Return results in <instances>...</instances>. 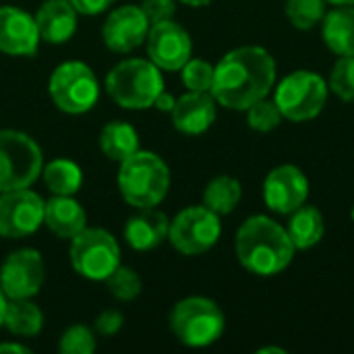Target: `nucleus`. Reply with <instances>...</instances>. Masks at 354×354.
Masks as SVG:
<instances>
[{
    "label": "nucleus",
    "mask_w": 354,
    "mask_h": 354,
    "mask_svg": "<svg viewBox=\"0 0 354 354\" xmlns=\"http://www.w3.org/2000/svg\"><path fill=\"white\" fill-rule=\"evenodd\" d=\"M278 66L261 46H241L226 52L214 66L212 95L218 106L245 112L257 100L268 97L276 85Z\"/></svg>",
    "instance_id": "1"
},
{
    "label": "nucleus",
    "mask_w": 354,
    "mask_h": 354,
    "mask_svg": "<svg viewBox=\"0 0 354 354\" xmlns=\"http://www.w3.org/2000/svg\"><path fill=\"white\" fill-rule=\"evenodd\" d=\"M295 245L286 226L270 216L247 218L234 236V253L239 263L255 276H276L284 272L295 259Z\"/></svg>",
    "instance_id": "2"
},
{
    "label": "nucleus",
    "mask_w": 354,
    "mask_h": 354,
    "mask_svg": "<svg viewBox=\"0 0 354 354\" xmlns=\"http://www.w3.org/2000/svg\"><path fill=\"white\" fill-rule=\"evenodd\" d=\"M116 180L122 199L131 207H158L170 191V168L158 153L137 149L118 164Z\"/></svg>",
    "instance_id": "3"
},
{
    "label": "nucleus",
    "mask_w": 354,
    "mask_h": 354,
    "mask_svg": "<svg viewBox=\"0 0 354 354\" xmlns=\"http://www.w3.org/2000/svg\"><path fill=\"white\" fill-rule=\"evenodd\" d=\"M106 91L124 110L153 108L156 97L164 91L162 68L149 58L120 60L106 75Z\"/></svg>",
    "instance_id": "4"
},
{
    "label": "nucleus",
    "mask_w": 354,
    "mask_h": 354,
    "mask_svg": "<svg viewBox=\"0 0 354 354\" xmlns=\"http://www.w3.org/2000/svg\"><path fill=\"white\" fill-rule=\"evenodd\" d=\"M168 324L180 344L189 348H205L222 338L226 315L220 305L207 297H187L172 307Z\"/></svg>",
    "instance_id": "5"
},
{
    "label": "nucleus",
    "mask_w": 354,
    "mask_h": 354,
    "mask_svg": "<svg viewBox=\"0 0 354 354\" xmlns=\"http://www.w3.org/2000/svg\"><path fill=\"white\" fill-rule=\"evenodd\" d=\"M44 168L41 147L33 137L15 129H0V193L27 189Z\"/></svg>",
    "instance_id": "6"
},
{
    "label": "nucleus",
    "mask_w": 354,
    "mask_h": 354,
    "mask_svg": "<svg viewBox=\"0 0 354 354\" xmlns=\"http://www.w3.org/2000/svg\"><path fill=\"white\" fill-rule=\"evenodd\" d=\"M48 93L54 106L64 114H85L100 100V83L89 64L66 60L58 64L48 81Z\"/></svg>",
    "instance_id": "7"
},
{
    "label": "nucleus",
    "mask_w": 354,
    "mask_h": 354,
    "mask_svg": "<svg viewBox=\"0 0 354 354\" xmlns=\"http://www.w3.org/2000/svg\"><path fill=\"white\" fill-rule=\"evenodd\" d=\"M328 81L313 71H295L286 75L274 91V102L278 104L284 118L292 122H305L317 118L328 102Z\"/></svg>",
    "instance_id": "8"
},
{
    "label": "nucleus",
    "mask_w": 354,
    "mask_h": 354,
    "mask_svg": "<svg viewBox=\"0 0 354 354\" xmlns=\"http://www.w3.org/2000/svg\"><path fill=\"white\" fill-rule=\"evenodd\" d=\"M68 257L79 276L91 282H106V278L120 266V247L108 230L83 228L71 239Z\"/></svg>",
    "instance_id": "9"
},
{
    "label": "nucleus",
    "mask_w": 354,
    "mask_h": 354,
    "mask_svg": "<svg viewBox=\"0 0 354 354\" xmlns=\"http://www.w3.org/2000/svg\"><path fill=\"white\" fill-rule=\"evenodd\" d=\"M222 236L220 216L205 205H191L170 220L168 241L187 257H197L216 247Z\"/></svg>",
    "instance_id": "10"
},
{
    "label": "nucleus",
    "mask_w": 354,
    "mask_h": 354,
    "mask_svg": "<svg viewBox=\"0 0 354 354\" xmlns=\"http://www.w3.org/2000/svg\"><path fill=\"white\" fill-rule=\"evenodd\" d=\"M44 199L27 189L0 193V236L27 239L44 226Z\"/></svg>",
    "instance_id": "11"
},
{
    "label": "nucleus",
    "mask_w": 354,
    "mask_h": 354,
    "mask_svg": "<svg viewBox=\"0 0 354 354\" xmlns=\"http://www.w3.org/2000/svg\"><path fill=\"white\" fill-rule=\"evenodd\" d=\"M46 280V263L35 249H17L0 266V288L8 301L33 299Z\"/></svg>",
    "instance_id": "12"
},
{
    "label": "nucleus",
    "mask_w": 354,
    "mask_h": 354,
    "mask_svg": "<svg viewBox=\"0 0 354 354\" xmlns=\"http://www.w3.org/2000/svg\"><path fill=\"white\" fill-rule=\"evenodd\" d=\"M145 48L149 60L162 71H180L193 56V39L189 31L174 19L149 25Z\"/></svg>",
    "instance_id": "13"
},
{
    "label": "nucleus",
    "mask_w": 354,
    "mask_h": 354,
    "mask_svg": "<svg viewBox=\"0 0 354 354\" xmlns=\"http://www.w3.org/2000/svg\"><path fill=\"white\" fill-rule=\"evenodd\" d=\"M309 199V178L295 164H282L268 172L263 180V201L270 212L290 216Z\"/></svg>",
    "instance_id": "14"
},
{
    "label": "nucleus",
    "mask_w": 354,
    "mask_h": 354,
    "mask_svg": "<svg viewBox=\"0 0 354 354\" xmlns=\"http://www.w3.org/2000/svg\"><path fill=\"white\" fill-rule=\"evenodd\" d=\"M149 33V21L143 15L141 6L137 4H124L106 17L102 25V39L108 50L116 54H127L145 44V37Z\"/></svg>",
    "instance_id": "15"
},
{
    "label": "nucleus",
    "mask_w": 354,
    "mask_h": 354,
    "mask_svg": "<svg viewBox=\"0 0 354 354\" xmlns=\"http://www.w3.org/2000/svg\"><path fill=\"white\" fill-rule=\"evenodd\" d=\"M35 17L19 6H0V52L8 56H35L39 50Z\"/></svg>",
    "instance_id": "16"
},
{
    "label": "nucleus",
    "mask_w": 354,
    "mask_h": 354,
    "mask_svg": "<svg viewBox=\"0 0 354 354\" xmlns=\"http://www.w3.org/2000/svg\"><path fill=\"white\" fill-rule=\"evenodd\" d=\"M172 124L183 135L205 133L218 116V102L212 91H187L176 97L172 108Z\"/></svg>",
    "instance_id": "17"
},
{
    "label": "nucleus",
    "mask_w": 354,
    "mask_h": 354,
    "mask_svg": "<svg viewBox=\"0 0 354 354\" xmlns=\"http://www.w3.org/2000/svg\"><path fill=\"white\" fill-rule=\"evenodd\" d=\"M79 12L71 0H44L35 12V25L41 41L60 46L66 44L77 31Z\"/></svg>",
    "instance_id": "18"
},
{
    "label": "nucleus",
    "mask_w": 354,
    "mask_h": 354,
    "mask_svg": "<svg viewBox=\"0 0 354 354\" xmlns=\"http://www.w3.org/2000/svg\"><path fill=\"white\" fill-rule=\"evenodd\" d=\"M44 226L54 236L71 241L87 228V212L75 195H52L44 203Z\"/></svg>",
    "instance_id": "19"
},
{
    "label": "nucleus",
    "mask_w": 354,
    "mask_h": 354,
    "mask_svg": "<svg viewBox=\"0 0 354 354\" xmlns=\"http://www.w3.org/2000/svg\"><path fill=\"white\" fill-rule=\"evenodd\" d=\"M168 230L170 218L156 207H145L127 220L124 241L135 251H151L168 239Z\"/></svg>",
    "instance_id": "20"
},
{
    "label": "nucleus",
    "mask_w": 354,
    "mask_h": 354,
    "mask_svg": "<svg viewBox=\"0 0 354 354\" xmlns=\"http://www.w3.org/2000/svg\"><path fill=\"white\" fill-rule=\"evenodd\" d=\"M324 44L336 56H354V6H336L322 19Z\"/></svg>",
    "instance_id": "21"
},
{
    "label": "nucleus",
    "mask_w": 354,
    "mask_h": 354,
    "mask_svg": "<svg viewBox=\"0 0 354 354\" xmlns=\"http://www.w3.org/2000/svg\"><path fill=\"white\" fill-rule=\"evenodd\" d=\"M286 232L297 251L313 249L315 245L322 243V239L326 234V218L315 205L305 203L290 214Z\"/></svg>",
    "instance_id": "22"
},
{
    "label": "nucleus",
    "mask_w": 354,
    "mask_h": 354,
    "mask_svg": "<svg viewBox=\"0 0 354 354\" xmlns=\"http://www.w3.org/2000/svg\"><path fill=\"white\" fill-rule=\"evenodd\" d=\"M100 149L110 162L120 164L139 149V135L133 124L124 120H112L100 133Z\"/></svg>",
    "instance_id": "23"
},
{
    "label": "nucleus",
    "mask_w": 354,
    "mask_h": 354,
    "mask_svg": "<svg viewBox=\"0 0 354 354\" xmlns=\"http://www.w3.org/2000/svg\"><path fill=\"white\" fill-rule=\"evenodd\" d=\"M2 326L12 336L33 338L44 330V313L31 299H15L6 303Z\"/></svg>",
    "instance_id": "24"
},
{
    "label": "nucleus",
    "mask_w": 354,
    "mask_h": 354,
    "mask_svg": "<svg viewBox=\"0 0 354 354\" xmlns=\"http://www.w3.org/2000/svg\"><path fill=\"white\" fill-rule=\"evenodd\" d=\"M41 178L52 195H77L83 185V170L68 158H56L44 164Z\"/></svg>",
    "instance_id": "25"
},
{
    "label": "nucleus",
    "mask_w": 354,
    "mask_h": 354,
    "mask_svg": "<svg viewBox=\"0 0 354 354\" xmlns=\"http://www.w3.org/2000/svg\"><path fill=\"white\" fill-rule=\"evenodd\" d=\"M243 199V185L228 174L212 178L203 189V205L218 216H228Z\"/></svg>",
    "instance_id": "26"
},
{
    "label": "nucleus",
    "mask_w": 354,
    "mask_h": 354,
    "mask_svg": "<svg viewBox=\"0 0 354 354\" xmlns=\"http://www.w3.org/2000/svg\"><path fill=\"white\" fill-rule=\"evenodd\" d=\"M326 0H286L284 2V15L290 21L292 27L307 31L322 23L326 17Z\"/></svg>",
    "instance_id": "27"
},
{
    "label": "nucleus",
    "mask_w": 354,
    "mask_h": 354,
    "mask_svg": "<svg viewBox=\"0 0 354 354\" xmlns=\"http://www.w3.org/2000/svg\"><path fill=\"white\" fill-rule=\"evenodd\" d=\"M106 286H108V292L116 301H122V303L135 301L143 290V282H141L139 274L131 268H124V266H118L106 278Z\"/></svg>",
    "instance_id": "28"
},
{
    "label": "nucleus",
    "mask_w": 354,
    "mask_h": 354,
    "mask_svg": "<svg viewBox=\"0 0 354 354\" xmlns=\"http://www.w3.org/2000/svg\"><path fill=\"white\" fill-rule=\"evenodd\" d=\"M245 112H247V124L257 133H270V131L278 129L282 124V120H284L278 104L274 100H270V97L257 100Z\"/></svg>",
    "instance_id": "29"
},
{
    "label": "nucleus",
    "mask_w": 354,
    "mask_h": 354,
    "mask_svg": "<svg viewBox=\"0 0 354 354\" xmlns=\"http://www.w3.org/2000/svg\"><path fill=\"white\" fill-rule=\"evenodd\" d=\"M328 87L342 102H354V56H338L330 71Z\"/></svg>",
    "instance_id": "30"
},
{
    "label": "nucleus",
    "mask_w": 354,
    "mask_h": 354,
    "mask_svg": "<svg viewBox=\"0 0 354 354\" xmlns=\"http://www.w3.org/2000/svg\"><path fill=\"white\" fill-rule=\"evenodd\" d=\"M97 348L95 332L83 324L66 328L58 340V351L62 354H93Z\"/></svg>",
    "instance_id": "31"
},
{
    "label": "nucleus",
    "mask_w": 354,
    "mask_h": 354,
    "mask_svg": "<svg viewBox=\"0 0 354 354\" xmlns=\"http://www.w3.org/2000/svg\"><path fill=\"white\" fill-rule=\"evenodd\" d=\"M180 81L187 87V91H212L214 64L191 56L180 68Z\"/></svg>",
    "instance_id": "32"
},
{
    "label": "nucleus",
    "mask_w": 354,
    "mask_h": 354,
    "mask_svg": "<svg viewBox=\"0 0 354 354\" xmlns=\"http://www.w3.org/2000/svg\"><path fill=\"white\" fill-rule=\"evenodd\" d=\"M139 6L143 15L147 17L149 25L174 19V12H176V0H143Z\"/></svg>",
    "instance_id": "33"
},
{
    "label": "nucleus",
    "mask_w": 354,
    "mask_h": 354,
    "mask_svg": "<svg viewBox=\"0 0 354 354\" xmlns=\"http://www.w3.org/2000/svg\"><path fill=\"white\" fill-rule=\"evenodd\" d=\"M122 326H124V317H122V313L116 311V309H106V311H102V313L95 317V324H93L95 332L102 334V336H114V334H118V332L122 330Z\"/></svg>",
    "instance_id": "34"
},
{
    "label": "nucleus",
    "mask_w": 354,
    "mask_h": 354,
    "mask_svg": "<svg viewBox=\"0 0 354 354\" xmlns=\"http://www.w3.org/2000/svg\"><path fill=\"white\" fill-rule=\"evenodd\" d=\"M73 6L77 8L79 15H87V17H95L100 12H106L116 0H71Z\"/></svg>",
    "instance_id": "35"
},
{
    "label": "nucleus",
    "mask_w": 354,
    "mask_h": 354,
    "mask_svg": "<svg viewBox=\"0 0 354 354\" xmlns=\"http://www.w3.org/2000/svg\"><path fill=\"white\" fill-rule=\"evenodd\" d=\"M174 104H176V97L164 89V91H162V93L156 97V102H153V108H158L160 112H172Z\"/></svg>",
    "instance_id": "36"
},
{
    "label": "nucleus",
    "mask_w": 354,
    "mask_h": 354,
    "mask_svg": "<svg viewBox=\"0 0 354 354\" xmlns=\"http://www.w3.org/2000/svg\"><path fill=\"white\" fill-rule=\"evenodd\" d=\"M2 353H15V354H29L31 351L27 348V346H23V344H19V342H2L0 344V354Z\"/></svg>",
    "instance_id": "37"
},
{
    "label": "nucleus",
    "mask_w": 354,
    "mask_h": 354,
    "mask_svg": "<svg viewBox=\"0 0 354 354\" xmlns=\"http://www.w3.org/2000/svg\"><path fill=\"white\" fill-rule=\"evenodd\" d=\"M176 2H183V4L193 6V8H201V6H207L212 0H176Z\"/></svg>",
    "instance_id": "38"
},
{
    "label": "nucleus",
    "mask_w": 354,
    "mask_h": 354,
    "mask_svg": "<svg viewBox=\"0 0 354 354\" xmlns=\"http://www.w3.org/2000/svg\"><path fill=\"white\" fill-rule=\"evenodd\" d=\"M6 303H8V299H6V295L2 292V288H0V328H2V324H4V311H6Z\"/></svg>",
    "instance_id": "39"
},
{
    "label": "nucleus",
    "mask_w": 354,
    "mask_h": 354,
    "mask_svg": "<svg viewBox=\"0 0 354 354\" xmlns=\"http://www.w3.org/2000/svg\"><path fill=\"white\" fill-rule=\"evenodd\" d=\"M259 354H286V348H280V346H263L257 351Z\"/></svg>",
    "instance_id": "40"
},
{
    "label": "nucleus",
    "mask_w": 354,
    "mask_h": 354,
    "mask_svg": "<svg viewBox=\"0 0 354 354\" xmlns=\"http://www.w3.org/2000/svg\"><path fill=\"white\" fill-rule=\"evenodd\" d=\"M326 2L334 6H354V0H326Z\"/></svg>",
    "instance_id": "41"
},
{
    "label": "nucleus",
    "mask_w": 354,
    "mask_h": 354,
    "mask_svg": "<svg viewBox=\"0 0 354 354\" xmlns=\"http://www.w3.org/2000/svg\"><path fill=\"white\" fill-rule=\"evenodd\" d=\"M351 218H353V222H354V207H353V212H351Z\"/></svg>",
    "instance_id": "42"
}]
</instances>
